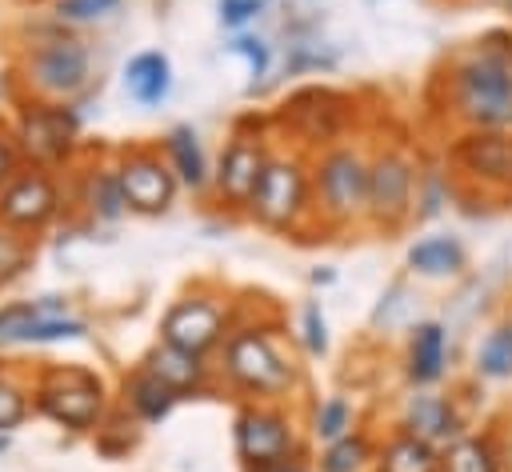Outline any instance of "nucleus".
I'll list each match as a JSON object with an SVG mask.
<instances>
[{
    "instance_id": "obj_1",
    "label": "nucleus",
    "mask_w": 512,
    "mask_h": 472,
    "mask_svg": "<svg viewBox=\"0 0 512 472\" xmlns=\"http://www.w3.org/2000/svg\"><path fill=\"white\" fill-rule=\"evenodd\" d=\"M216 384L240 400L288 404L304 388V368L280 336V320H232L216 352Z\"/></svg>"
},
{
    "instance_id": "obj_2",
    "label": "nucleus",
    "mask_w": 512,
    "mask_h": 472,
    "mask_svg": "<svg viewBox=\"0 0 512 472\" xmlns=\"http://www.w3.org/2000/svg\"><path fill=\"white\" fill-rule=\"evenodd\" d=\"M444 80V108L460 128H512V32L492 28L460 52Z\"/></svg>"
},
{
    "instance_id": "obj_3",
    "label": "nucleus",
    "mask_w": 512,
    "mask_h": 472,
    "mask_svg": "<svg viewBox=\"0 0 512 472\" xmlns=\"http://www.w3.org/2000/svg\"><path fill=\"white\" fill-rule=\"evenodd\" d=\"M8 76L16 80L20 96L80 104V96L92 88V48L76 28L60 24L48 12L40 32H28V40H20Z\"/></svg>"
},
{
    "instance_id": "obj_4",
    "label": "nucleus",
    "mask_w": 512,
    "mask_h": 472,
    "mask_svg": "<svg viewBox=\"0 0 512 472\" xmlns=\"http://www.w3.org/2000/svg\"><path fill=\"white\" fill-rule=\"evenodd\" d=\"M368 156L360 140H340L308 156L312 168V208L316 232H352L364 228L368 204Z\"/></svg>"
},
{
    "instance_id": "obj_5",
    "label": "nucleus",
    "mask_w": 512,
    "mask_h": 472,
    "mask_svg": "<svg viewBox=\"0 0 512 472\" xmlns=\"http://www.w3.org/2000/svg\"><path fill=\"white\" fill-rule=\"evenodd\" d=\"M244 216L276 236H308L316 232L312 208V168L300 148H272V160L244 208Z\"/></svg>"
},
{
    "instance_id": "obj_6",
    "label": "nucleus",
    "mask_w": 512,
    "mask_h": 472,
    "mask_svg": "<svg viewBox=\"0 0 512 472\" xmlns=\"http://www.w3.org/2000/svg\"><path fill=\"white\" fill-rule=\"evenodd\" d=\"M108 408V384L88 364H40L32 376V412L72 436H92Z\"/></svg>"
},
{
    "instance_id": "obj_7",
    "label": "nucleus",
    "mask_w": 512,
    "mask_h": 472,
    "mask_svg": "<svg viewBox=\"0 0 512 472\" xmlns=\"http://www.w3.org/2000/svg\"><path fill=\"white\" fill-rule=\"evenodd\" d=\"M8 128H12V140H16L24 164L60 172V168H72L80 156L84 116H80V104H72V100L20 96Z\"/></svg>"
},
{
    "instance_id": "obj_8",
    "label": "nucleus",
    "mask_w": 512,
    "mask_h": 472,
    "mask_svg": "<svg viewBox=\"0 0 512 472\" xmlns=\"http://www.w3.org/2000/svg\"><path fill=\"white\" fill-rule=\"evenodd\" d=\"M416 172H420V160L404 144L372 148V156H368V204H364V228L368 232L396 236L412 224Z\"/></svg>"
},
{
    "instance_id": "obj_9",
    "label": "nucleus",
    "mask_w": 512,
    "mask_h": 472,
    "mask_svg": "<svg viewBox=\"0 0 512 472\" xmlns=\"http://www.w3.org/2000/svg\"><path fill=\"white\" fill-rule=\"evenodd\" d=\"M272 120L292 132V148L312 156L328 144L348 140V128L356 124V100L332 84H300L280 100V112Z\"/></svg>"
},
{
    "instance_id": "obj_10",
    "label": "nucleus",
    "mask_w": 512,
    "mask_h": 472,
    "mask_svg": "<svg viewBox=\"0 0 512 472\" xmlns=\"http://www.w3.org/2000/svg\"><path fill=\"white\" fill-rule=\"evenodd\" d=\"M232 452H236L240 468L276 464V460L308 452V432L288 404L240 400L236 416H232Z\"/></svg>"
},
{
    "instance_id": "obj_11",
    "label": "nucleus",
    "mask_w": 512,
    "mask_h": 472,
    "mask_svg": "<svg viewBox=\"0 0 512 472\" xmlns=\"http://www.w3.org/2000/svg\"><path fill=\"white\" fill-rule=\"evenodd\" d=\"M264 124H268V116L236 120L232 136L224 140V148L212 164V188L208 192L216 196V204L224 212H244L248 208V200H252V192H256V184H260V176L272 160V144L264 136Z\"/></svg>"
},
{
    "instance_id": "obj_12",
    "label": "nucleus",
    "mask_w": 512,
    "mask_h": 472,
    "mask_svg": "<svg viewBox=\"0 0 512 472\" xmlns=\"http://www.w3.org/2000/svg\"><path fill=\"white\" fill-rule=\"evenodd\" d=\"M228 328H232V300L212 288H192L160 312L156 340L176 344L196 356H216Z\"/></svg>"
},
{
    "instance_id": "obj_13",
    "label": "nucleus",
    "mask_w": 512,
    "mask_h": 472,
    "mask_svg": "<svg viewBox=\"0 0 512 472\" xmlns=\"http://www.w3.org/2000/svg\"><path fill=\"white\" fill-rule=\"evenodd\" d=\"M68 208V192L56 172L20 164L0 188V224L24 236H44Z\"/></svg>"
},
{
    "instance_id": "obj_14",
    "label": "nucleus",
    "mask_w": 512,
    "mask_h": 472,
    "mask_svg": "<svg viewBox=\"0 0 512 472\" xmlns=\"http://www.w3.org/2000/svg\"><path fill=\"white\" fill-rule=\"evenodd\" d=\"M444 164L452 180L512 192V128H460L444 148Z\"/></svg>"
},
{
    "instance_id": "obj_15",
    "label": "nucleus",
    "mask_w": 512,
    "mask_h": 472,
    "mask_svg": "<svg viewBox=\"0 0 512 472\" xmlns=\"http://www.w3.org/2000/svg\"><path fill=\"white\" fill-rule=\"evenodd\" d=\"M112 164H116V180H120V192H124V208L132 216H164L172 212L176 196H180V184L160 152V144H124L112 152Z\"/></svg>"
},
{
    "instance_id": "obj_16",
    "label": "nucleus",
    "mask_w": 512,
    "mask_h": 472,
    "mask_svg": "<svg viewBox=\"0 0 512 472\" xmlns=\"http://www.w3.org/2000/svg\"><path fill=\"white\" fill-rule=\"evenodd\" d=\"M396 428L420 436L432 448H448L460 432H468V420H464V412H460V404H456L452 392H440V388H408V396L400 400Z\"/></svg>"
},
{
    "instance_id": "obj_17",
    "label": "nucleus",
    "mask_w": 512,
    "mask_h": 472,
    "mask_svg": "<svg viewBox=\"0 0 512 472\" xmlns=\"http://www.w3.org/2000/svg\"><path fill=\"white\" fill-rule=\"evenodd\" d=\"M448 324L444 320H416L404 340V384L408 388H436L448 376Z\"/></svg>"
},
{
    "instance_id": "obj_18",
    "label": "nucleus",
    "mask_w": 512,
    "mask_h": 472,
    "mask_svg": "<svg viewBox=\"0 0 512 472\" xmlns=\"http://www.w3.org/2000/svg\"><path fill=\"white\" fill-rule=\"evenodd\" d=\"M76 204L92 224H116L128 216L112 156H88L76 168Z\"/></svg>"
},
{
    "instance_id": "obj_19",
    "label": "nucleus",
    "mask_w": 512,
    "mask_h": 472,
    "mask_svg": "<svg viewBox=\"0 0 512 472\" xmlns=\"http://www.w3.org/2000/svg\"><path fill=\"white\" fill-rule=\"evenodd\" d=\"M140 364H148L168 388H176L180 400L204 396V392L216 388V364H212V356H196V352H184V348L164 344V340H156Z\"/></svg>"
},
{
    "instance_id": "obj_20",
    "label": "nucleus",
    "mask_w": 512,
    "mask_h": 472,
    "mask_svg": "<svg viewBox=\"0 0 512 472\" xmlns=\"http://www.w3.org/2000/svg\"><path fill=\"white\" fill-rule=\"evenodd\" d=\"M116 404H120L140 428H152V424H164V420L176 412L180 392L168 388L148 364H136V368L124 372L120 392H116Z\"/></svg>"
},
{
    "instance_id": "obj_21",
    "label": "nucleus",
    "mask_w": 512,
    "mask_h": 472,
    "mask_svg": "<svg viewBox=\"0 0 512 472\" xmlns=\"http://www.w3.org/2000/svg\"><path fill=\"white\" fill-rule=\"evenodd\" d=\"M156 144H160L180 192L204 196L212 188V160H208V148H204V140L192 124H172Z\"/></svg>"
},
{
    "instance_id": "obj_22",
    "label": "nucleus",
    "mask_w": 512,
    "mask_h": 472,
    "mask_svg": "<svg viewBox=\"0 0 512 472\" xmlns=\"http://www.w3.org/2000/svg\"><path fill=\"white\" fill-rule=\"evenodd\" d=\"M120 84H124V96L140 108H160L168 96H172V84H176V72H172V60L168 52L160 48H144V52H132L120 68Z\"/></svg>"
},
{
    "instance_id": "obj_23",
    "label": "nucleus",
    "mask_w": 512,
    "mask_h": 472,
    "mask_svg": "<svg viewBox=\"0 0 512 472\" xmlns=\"http://www.w3.org/2000/svg\"><path fill=\"white\" fill-rule=\"evenodd\" d=\"M404 264L420 280H452V276H460L468 268V248L452 232H428V236L408 244Z\"/></svg>"
},
{
    "instance_id": "obj_24",
    "label": "nucleus",
    "mask_w": 512,
    "mask_h": 472,
    "mask_svg": "<svg viewBox=\"0 0 512 472\" xmlns=\"http://www.w3.org/2000/svg\"><path fill=\"white\" fill-rule=\"evenodd\" d=\"M372 472H440V448L424 444L404 428H392L388 436L376 440Z\"/></svg>"
},
{
    "instance_id": "obj_25",
    "label": "nucleus",
    "mask_w": 512,
    "mask_h": 472,
    "mask_svg": "<svg viewBox=\"0 0 512 472\" xmlns=\"http://www.w3.org/2000/svg\"><path fill=\"white\" fill-rule=\"evenodd\" d=\"M504 448L496 432H460L440 448V472H504Z\"/></svg>"
},
{
    "instance_id": "obj_26",
    "label": "nucleus",
    "mask_w": 512,
    "mask_h": 472,
    "mask_svg": "<svg viewBox=\"0 0 512 472\" xmlns=\"http://www.w3.org/2000/svg\"><path fill=\"white\" fill-rule=\"evenodd\" d=\"M376 440L368 428H352L348 436L320 444V452L312 456V472H372L376 460Z\"/></svg>"
},
{
    "instance_id": "obj_27",
    "label": "nucleus",
    "mask_w": 512,
    "mask_h": 472,
    "mask_svg": "<svg viewBox=\"0 0 512 472\" xmlns=\"http://www.w3.org/2000/svg\"><path fill=\"white\" fill-rule=\"evenodd\" d=\"M352 428H360V420H356V404H352L344 392L320 396V400L308 408V420H304V432H308L312 444H332V440L348 436Z\"/></svg>"
},
{
    "instance_id": "obj_28",
    "label": "nucleus",
    "mask_w": 512,
    "mask_h": 472,
    "mask_svg": "<svg viewBox=\"0 0 512 472\" xmlns=\"http://www.w3.org/2000/svg\"><path fill=\"white\" fill-rule=\"evenodd\" d=\"M472 376L476 380H492V384L512 380V316L496 320L480 336V344L472 352Z\"/></svg>"
},
{
    "instance_id": "obj_29",
    "label": "nucleus",
    "mask_w": 512,
    "mask_h": 472,
    "mask_svg": "<svg viewBox=\"0 0 512 472\" xmlns=\"http://www.w3.org/2000/svg\"><path fill=\"white\" fill-rule=\"evenodd\" d=\"M336 68H340V48L320 44L316 36H300L284 44V60H280L284 76H324Z\"/></svg>"
},
{
    "instance_id": "obj_30",
    "label": "nucleus",
    "mask_w": 512,
    "mask_h": 472,
    "mask_svg": "<svg viewBox=\"0 0 512 472\" xmlns=\"http://www.w3.org/2000/svg\"><path fill=\"white\" fill-rule=\"evenodd\" d=\"M140 424L120 408V404H112L108 408V416L100 420V428L92 432V444H96V452L104 456V460H124L136 444H140Z\"/></svg>"
},
{
    "instance_id": "obj_31",
    "label": "nucleus",
    "mask_w": 512,
    "mask_h": 472,
    "mask_svg": "<svg viewBox=\"0 0 512 472\" xmlns=\"http://www.w3.org/2000/svg\"><path fill=\"white\" fill-rule=\"evenodd\" d=\"M452 196V172L448 164H420L416 172V212L412 220H436Z\"/></svg>"
},
{
    "instance_id": "obj_32",
    "label": "nucleus",
    "mask_w": 512,
    "mask_h": 472,
    "mask_svg": "<svg viewBox=\"0 0 512 472\" xmlns=\"http://www.w3.org/2000/svg\"><path fill=\"white\" fill-rule=\"evenodd\" d=\"M64 300H68V296L48 292V296H28V300H8V304H0V348L20 344V332H24L40 312H48V308H56V304H64Z\"/></svg>"
},
{
    "instance_id": "obj_33",
    "label": "nucleus",
    "mask_w": 512,
    "mask_h": 472,
    "mask_svg": "<svg viewBox=\"0 0 512 472\" xmlns=\"http://www.w3.org/2000/svg\"><path fill=\"white\" fill-rule=\"evenodd\" d=\"M48 12L68 28H96L112 24L124 12V0H48Z\"/></svg>"
},
{
    "instance_id": "obj_34",
    "label": "nucleus",
    "mask_w": 512,
    "mask_h": 472,
    "mask_svg": "<svg viewBox=\"0 0 512 472\" xmlns=\"http://www.w3.org/2000/svg\"><path fill=\"white\" fill-rule=\"evenodd\" d=\"M32 260H36V236H24L0 224V288L20 280L32 268Z\"/></svg>"
},
{
    "instance_id": "obj_35",
    "label": "nucleus",
    "mask_w": 512,
    "mask_h": 472,
    "mask_svg": "<svg viewBox=\"0 0 512 472\" xmlns=\"http://www.w3.org/2000/svg\"><path fill=\"white\" fill-rule=\"evenodd\" d=\"M32 416V384L0 368V432H16Z\"/></svg>"
},
{
    "instance_id": "obj_36",
    "label": "nucleus",
    "mask_w": 512,
    "mask_h": 472,
    "mask_svg": "<svg viewBox=\"0 0 512 472\" xmlns=\"http://www.w3.org/2000/svg\"><path fill=\"white\" fill-rule=\"evenodd\" d=\"M296 336H300L304 356H312V360H324L328 356L332 336H328V316H324L320 300H304L300 304V312H296Z\"/></svg>"
},
{
    "instance_id": "obj_37",
    "label": "nucleus",
    "mask_w": 512,
    "mask_h": 472,
    "mask_svg": "<svg viewBox=\"0 0 512 472\" xmlns=\"http://www.w3.org/2000/svg\"><path fill=\"white\" fill-rule=\"evenodd\" d=\"M228 52H232V56H240V60L248 64L252 80H264V76L272 72V64H276V52H272V44H268L264 36H256V32H232V40H228Z\"/></svg>"
},
{
    "instance_id": "obj_38",
    "label": "nucleus",
    "mask_w": 512,
    "mask_h": 472,
    "mask_svg": "<svg viewBox=\"0 0 512 472\" xmlns=\"http://www.w3.org/2000/svg\"><path fill=\"white\" fill-rule=\"evenodd\" d=\"M268 8L272 0H216V20L228 32H248Z\"/></svg>"
},
{
    "instance_id": "obj_39",
    "label": "nucleus",
    "mask_w": 512,
    "mask_h": 472,
    "mask_svg": "<svg viewBox=\"0 0 512 472\" xmlns=\"http://www.w3.org/2000/svg\"><path fill=\"white\" fill-rule=\"evenodd\" d=\"M20 164H24V160H20V148H16V140H12V128L0 124V188L12 180V172H16Z\"/></svg>"
},
{
    "instance_id": "obj_40",
    "label": "nucleus",
    "mask_w": 512,
    "mask_h": 472,
    "mask_svg": "<svg viewBox=\"0 0 512 472\" xmlns=\"http://www.w3.org/2000/svg\"><path fill=\"white\" fill-rule=\"evenodd\" d=\"M244 472H312V452H300V456H288L276 464H260V468H244Z\"/></svg>"
},
{
    "instance_id": "obj_41",
    "label": "nucleus",
    "mask_w": 512,
    "mask_h": 472,
    "mask_svg": "<svg viewBox=\"0 0 512 472\" xmlns=\"http://www.w3.org/2000/svg\"><path fill=\"white\" fill-rule=\"evenodd\" d=\"M308 280H312V284H332V280H336V272H332V268H316Z\"/></svg>"
},
{
    "instance_id": "obj_42",
    "label": "nucleus",
    "mask_w": 512,
    "mask_h": 472,
    "mask_svg": "<svg viewBox=\"0 0 512 472\" xmlns=\"http://www.w3.org/2000/svg\"><path fill=\"white\" fill-rule=\"evenodd\" d=\"M4 96H8V84H4V76H0V100H4Z\"/></svg>"
},
{
    "instance_id": "obj_43",
    "label": "nucleus",
    "mask_w": 512,
    "mask_h": 472,
    "mask_svg": "<svg viewBox=\"0 0 512 472\" xmlns=\"http://www.w3.org/2000/svg\"><path fill=\"white\" fill-rule=\"evenodd\" d=\"M504 8H508V12H512V0H504Z\"/></svg>"
},
{
    "instance_id": "obj_44",
    "label": "nucleus",
    "mask_w": 512,
    "mask_h": 472,
    "mask_svg": "<svg viewBox=\"0 0 512 472\" xmlns=\"http://www.w3.org/2000/svg\"><path fill=\"white\" fill-rule=\"evenodd\" d=\"M484 4H492V0H484Z\"/></svg>"
}]
</instances>
